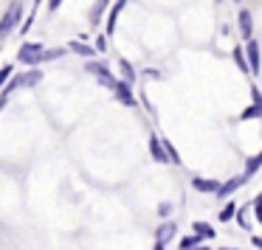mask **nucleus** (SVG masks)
<instances>
[{"instance_id":"obj_4","label":"nucleus","mask_w":262,"mask_h":250,"mask_svg":"<svg viewBox=\"0 0 262 250\" xmlns=\"http://www.w3.org/2000/svg\"><path fill=\"white\" fill-rule=\"evenodd\" d=\"M245 54H248V70L251 73H259V65H262V54H259V42L256 40H248L245 42Z\"/></svg>"},{"instance_id":"obj_29","label":"nucleus","mask_w":262,"mask_h":250,"mask_svg":"<svg viewBox=\"0 0 262 250\" xmlns=\"http://www.w3.org/2000/svg\"><path fill=\"white\" fill-rule=\"evenodd\" d=\"M152 250H166V244H158V242H155V247Z\"/></svg>"},{"instance_id":"obj_20","label":"nucleus","mask_w":262,"mask_h":250,"mask_svg":"<svg viewBox=\"0 0 262 250\" xmlns=\"http://www.w3.org/2000/svg\"><path fill=\"white\" fill-rule=\"evenodd\" d=\"M198 244H200V239L194 236V233H192V236H183V239H181V250H189V247H198Z\"/></svg>"},{"instance_id":"obj_26","label":"nucleus","mask_w":262,"mask_h":250,"mask_svg":"<svg viewBox=\"0 0 262 250\" xmlns=\"http://www.w3.org/2000/svg\"><path fill=\"white\" fill-rule=\"evenodd\" d=\"M59 6H62V0H48V9H51V12H57Z\"/></svg>"},{"instance_id":"obj_22","label":"nucleus","mask_w":262,"mask_h":250,"mask_svg":"<svg viewBox=\"0 0 262 250\" xmlns=\"http://www.w3.org/2000/svg\"><path fill=\"white\" fill-rule=\"evenodd\" d=\"M251 98H254V107L262 110V93H259V87H251Z\"/></svg>"},{"instance_id":"obj_30","label":"nucleus","mask_w":262,"mask_h":250,"mask_svg":"<svg viewBox=\"0 0 262 250\" xmlns=\"http://www.w3.org/2000/svg\"><path fill=\"white\" fill-rule=\"evenodd\" d=\"M220 250H237V247H220Z\"/></svg>"},{"instance_id":"obj_5","label":"nucleus","mask_w":262,"mask_h":250,"mask_svg":"<svg viewBox=\"0 0 262 250\" xmlns=\"http://www.w3.org/2000/svg\"><path fill=\"white\" fill-rule=\"evenodd\" d=\"M239 186H245V180H243V177H231V180L220 183V188L214 191V197H217V199H223V197H231V194L237 191Z\"/></svg>"},{"instance_id":"obj_16","label":"nucleus","mask_w":262,"mask_h":250,"mask_svg":"<svg viewBox=\"0 0 262 250\" xmlns=\"http://www.w3.org/2000/svg\"><path fill=\"white\" fill-rule=\"evenodd\" d=\"M231 57H234V62H237V68L243 70L245 76H248L251 70H248V62H245V51H243V48H234V51H231Z\"/></svg>"},{"instance_id":"obj_21","label":"nucleus","mask_w":262,"mask_h":250,"mask_svg":"<svg viewBox=\"0 0 262 250\" xmlns=\"http://www.w3.org/2000/svg\"><path fill=\"white\" fill-rule=\"evenodd\" d=\"M254 216H256V222L262 225V191L256 194V199H254Z\"/></svg>"},{"instance_id":"obj_7","label":"nucleus","mask_w":262,"mask_h":250,"mask_svg":"<svg viewBox=\"0 0 262 250\" xmlns=\"http://www.w3.org/2000/svg\"><path fill=\"white\" fill-rule=\"evenodd\" d=\"M116 98H119L124 107H136V98H133V90H130V85H124V82H116Z\"/></svg>"},{"instance_id":"obj_23","label":"nucleus","mask_w":262,"mask_h":250,"mask_svg":"<svg viewBox=\"0 0 262 250\" xmlns=\"http://www.w3.org/2000/svg\"><path fill=\"white\" fill-rule=\"evenodd\" d=\"M256 115H262V110H256V107H248L243 115H239V121H248V118H256Z\"/></svg>"},{"instance_id":"obj_6","label":"nucleus","mask_w":262,"mask_h":250,"mask_svg":"<svg viewBox=\"0 0 262 250\" xmlns=\"http://www.w3.org/2000/svg\"><path fill=\"white\" fill-rule=\"evenodd\" d=\"M237 23H239V34H243L245 40H251V34H254V17H251L248 9H239Z\"/></svg>"},{"instance_id":"obj_17","label":"nucleus","mask_w":262,"mask_h":250,"mask_svg":"<svg viewBox=\"0 0 262 250\" xmlns=\"http://www.w3.org/2000/svg\"><path fill=\"white\" fill-rule=\"evenodd\" d=\"M234 214H237V205H234V203H226V205H223V211H220L217 216H220V222H231Z\"/></svg>"},{"instance_id":"obj_8","label":"nucleus","mask_w":262,"mask_h":250,"mask_svg":"<svg viewBox=\"0 0 262 250\" xmlns=\"http://www.w3.org/2000/svg\"><path fill=\"white\" fill-rule=\"evenodd\" d=\"M192 188H194V191H200V194H214L217 188H220V183H217V180H209V177H194V180H192Z\"/></svg>"},{"instance_id":"obj_28","label":"nucleus","mask_w":262,"mask_h":250,"mask_svg":"<svg viewBox=\"0 0 262 250\" xmlns=\"http://www.w3.org/2000/svg\"><path fill=\"white\" fill-rule=\"evenodd\" d=\"M189 250H211V247H206V244H198V247H189Z\"/></svg>"},{"instance_id":"obj_11","label":"nucleus","mask_w":262,"mask_h":250,"mask_svg":"<svg viewBox=\"0 0 262 250\" xmlns=\"http://www.w3.org/2000/svg\"><path fill=\"white\" fill-rule=\"evenodd\" d=\"M175 231H178L175 222H164V225H161L158 231H155V242H158V244H166L172 236H175Z\"/></svg>"},{"instance_id":"obj_25","label":"nucleus","mask_w":262,"mask_h":250,"mask_svg":"<svg viewBox=\"0 0 262 250\" xmlns=\"http://www.w3.org/2000/svg\"><path fill=\"white\" fill-rule=\"evenodd\" d=\"M169 214H172V205L169 203H161L158 205V216H169Z\"/></svg>"},{"instance_id":"obj_1","label":"nucleus","mask_w":262,"mask_h":250,"mask_svg":"<svg viewBox=\"0 0 262 250\" xmlns=\"http://www.w3.org/2000/svg\"><path fill=\"white\" fill-rule=\"evenodd\" d=\"M20 17H23V3H20V0H14V3H12V9H9V12L3 14V20H0V40H6V37H9V31H14V29H17Z\"/></svg>"},{"instance_id":"obj_10","label":"nucleus","mask_w":262,"mask_h":250,"mask_svg":"<svg viewBox=\"0 0 262 250\" xmlns=\"http://www.w3.org/2000/svg\"><path fill=\"white\" fill-rule=\"evenodd\" d=\"M149 155H152L158 163H169V158H166V152H164V143H161V138H149Z\"/></svg>"},{"instance_id":"obj_27","label":"nucleus","mask_w":262,"mask_h":250,"mask_svg":"<svg viewBox=\"0 0 262 250\" xmlns=\"http://www.w3.org/2000/svg\"><path fill=\"white\" fill-rule=\"evenodd\" d=\"M251 244H254L256 250H262V236H251Z\"/></svg>"},{"instance_id":"obj_19","label":"nucleus","mask_w":262,"mask_h":250,"mask_svg":"<svg viewBox=\"0 0 262 250\" xmlns=\"http://www.w3.org/2000/svg\"><path fill=\"white\" fill-rule=\"evenodd\" d=\"M71 51H76V54H79V57H93V54H96V51H93V48H88L85 45V42H71Z\"/></svg>"},{"instance_id":"obj_2","label":"nucleus","mask_w":262,"mask_h":250,"mask_svg":"<svg viewBox=\"0 0 262 250\" xmlns=\"http://www.w3.org/2000/svg\"><path fill=\"white\" fill-rule=\"evenodd\" d=\"M85 70H88V73H93V76L99 79V85L110 87V90H113V87H116V82H119L113 73H110V68H107V65H102V62H88V65H85Z\"/></svg>"},{"instance_id":"obj_3","label":"nucleus","mask_w":262,"mask_h":250,"mask_svg":"<svg viewBox=\"0 0 262 250\" xmlns=\"http://www.w3.org/2000/svg\"><path fill=\"white\" fill-rule=\"evenodd\" d=\"M42 51H46V48H42L40 42H26V45L20 48L17 59L23 65H40L42 62Z\"/></svg>"},{"instance_id":"obj_14","label":"nucleus","mask_w":262,"mask_h":250,"mask_svg":"<svg viewBox=\"0 0 262 250\" xmlns=\"http://www.w3.org/2000/svg\"><path fill=\"white\" fill-rule=\"evenodd\" d=\"M119 70H121V76H124V85L136 82V70H133V65L127 62V59H119Z\"/></svg>"},{"instance_id":"obj_12","label":"nucleus","mask_w":262,"mask_h":250,"mask_svg":"<svg viewBox=\"0 0 262 250\" xmlns=\"http://www.w3.org/2000/svg\"><path fill=\"white\" fill-rule=\"evenodd\" d=\"M192 231H194V236H198L200 242H206V239H214V228H211L209 222H194Z\"/></svg>"},{"instance_id":"obj_18","label":"nucleus","mask_w":262,"mask_h":250,"mask_svg":"<svg viewBox=\"0 0 262 250\" xmlns=\"http://www.w3.org/2000/svg\"><path fill=\"white\" fill-rule=\"evenodd\" d=\"M121 9H124L121 3H116V6L110 9V17H107V34H113V31H116V17H119V12H121Z\"/></svg>"},{"instance_id":"obj_9","label":"nucleus","mask_w":262,"mask_h":250,"mask_svg":"<svg viewBox=\"0 0 262 250\" xmlns=\"http://www.w3.org/2000/svg\"><path fill=\"white\" fill-rule=\"evenodd\" d=\"M259 169H262V149H259V152L254 155V158H248V163H245V171H243V174H239V177H243V180L248 183V180H251V177H254V174H256V171H259Z\"/></svg>"},{"instance_id":"obj_31","label":"nucleus","mask_w":262,"mask_h":250,"mask_svg":"<svg viewBox=\"0 0 262 250\" xmlns=\"http://www.w3.org/2000/svg\"><path fill=\"white\" fill-rule=\"evenodd\" d=\"M119 3H121V6H124V3H127V0H119Z\"/></svg>"},{"instance_id":"obj_24","label":"nucleus","mask_w":262,"mask_h":250,"mask_svg":"<svg viewBox=\"0 0 262 250\" xmlns=\"http://www.w3.org/2000/svg\"><path fill=\"white\" fill-rule=\"evenodd\" d=\"M9 76H12V65H3V68H0V87L6 85Z\"/></svg>"},{"instance_id":"obj_15","label":"nucleus","mask_w":262,"mask_h":250,"mask_svg":"<svg viewBox=\"0 0 262 250\" xmlns=\"http://www.w3.org/2000/svg\"><path fill=\"white\" fill-rule=\"evenodd\" d=\"M107 6H110V0H96V3H93V12H91V23H99Z\"/></svg>"},{"instance_id":"obj_13","label":"nucleus","mask_w":262,"mask_h":250,"mask_svg":"<svg viewBox=\"0 0 262 250\" xmlns=\"http://www.w3.org/2000/svg\"><path fill=\"white\" fill-rule=\"evenodd\" d=\"M42 79V70H29V73L20 76V87H34Z\"/></svg>"}]
</instances>
